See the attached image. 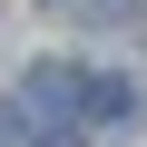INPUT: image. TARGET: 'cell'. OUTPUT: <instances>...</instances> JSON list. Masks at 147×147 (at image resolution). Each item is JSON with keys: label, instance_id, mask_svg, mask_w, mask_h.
Returning <instances> with one entry per match:
<instances>
[{"label": "cell", "instance_id": "cell-3", "mask_svg": "<svg viewBox=\"0 0 147 147\" xmlns=\"http://www.w3.org/2000/svg\"><path fill=\"white\" fill-rule=\"evenodd\" d=\"M88 10H98V20H127V10H137V0H88Z\"/></svg>", "mask_w": 147, "mask_h": 147}, {"label": "cell", "instance_id": "cell-1", "mask_svg": "<svg viewBox=\"0 0 147 147\" xmlns=\"http://www.w3.org/2000/svg\"><path fill=\"white\" fill-rule=\"evenodd\" d=\"M20 98L39 108V118H88V79H79V69H69V59H30V79H20Z\"/></svg>", "mask_w": 147, "mask_h": 147}, {"label": "cell", "instance_id": "cell-2", "mask_svg": "<svg viewBox=\"0 0 147 147\" xmlns=\"http://www.w3.org/2000/svg\"><path fill=\"white\" fill-rule=\"evenodd\" d=\"M88 118H98V127H137V118H147L137 79H88Z\"/></svg>", "mask_w": 147, "mask_h": 147}, {"label": "cell", "instance_id": "cell-5", "mask_svg": "<svg viewBox=\"0 0 147 147\" xmlns=\"http://www.w3.org/2000/svg\"><path fill=\"white\" fill-rule=\"evenodd\" d=\"M39 147H88V137H79V127H49V137H39Z\"/></svg>", "mask_w": 147, "mask_h": 147}, {"label": "cell", "instance_id": "cell-4", "mask_svg": "<svg viewBox=\"0 0 147 147\" xmlns=\"http://www.w3.org/2000/svg\"><path fill=\"white\" fill-rule=\"evenodd\" d=\"M0 147H20V108H0Z\"/></svg>", "mask_w": 147, "mask_h": 147}]
</instances>
